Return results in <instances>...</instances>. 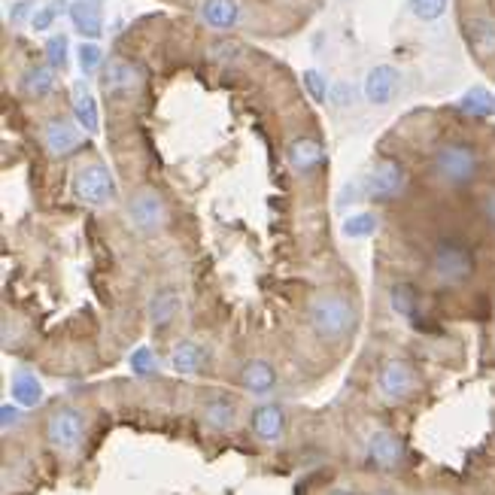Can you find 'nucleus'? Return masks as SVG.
Masks as SVG:
<instances>
[{"label": "nucleus", "instance_id": "nucleus-1", "mask_svg": "<svg viewBox=\"0 0 495 495\" xmlns=\"http://www.w3.org/2000/svg\"><path fill=\"white\" fill-rule=\"evenodd\" d=\"M310 332L320 341H343L359 329V307L341 292H322L307 307Z\"/></svg>", "mask_w": 495, "mask_h": 495}, {"label": "nucleus", "instance_id": "nucleus-2", "mask_svg": "<svg viewBox=\"0 0 495 495\" xmlns=\"http://www.w3.org/2000/svg\"><path fill=\"white\" fill-rule=\"evenodd\" d=\"M429 171L441 186L450 189H462L472 186V182L481 176V155L472 144L465 140H447L432 153V164Z\"/></svg>", "mask_w": 495, "mask_h": 495}, {"label": "nucleus", "instance_id": "nucleus-3", "mask_svg": "<svg viewBox=\"0 0 495 495\" xmlns=\"http://www.w3.org/2000/svg\"><path fill=\"white\" fill-rule=\"evenodd\" d=\"M86 434H89V414L82 407L61 405L46 419V444L58 456L77 459L79 450L86 447Z\"/></svg>", "mask_w": 495, "mask_h": 495}, {"label": "nucleus", "instance_id": "nucleus-4", "mask_svg": "<svg viewBox=\"0 0 495 495\" xmlns=\"http://www.w3.org/2000/svg\"><path fill=\"white\" fill-rule=\"evenodd\" d=\"M474 253L456 238H441L432 249V276L441 286H465L474 276Z\"/></svg>", "mask_w": 495, "mask_h": 495}, {"label": "nucleus", "instance_id": "nucleus-5", "mask_svg": "<svg viewBox=\"0 0 495 495\" xmlns=\"http://www.w3.org/2000/svg\"><path fill=\"white\" fill-rule=\"evenodd\" d=\"M73 195L89 207H110L116 195H119V189H116L110 167L91 162L86 167H79L77 176H73Z\"/></svg>", "mask_w": 495, "mask_h": 495}, {"label": "nucleus", "instance_id": "nucleus-6", "mask_svg": "<svg viewBox=\"0 0 495 495\" xmlns=\"http://www.w3.org/2000/svg\"><path fill=\"white\" fill-rule=\"evenodd\" d=\"M128 219L137 231L158 234L167 225V204L153 186H140L128 198Z\"/></svg>", "mask_w": 495, "mask_h": 495}, {"label": "nucleus", "instance_id": "nucleus-7", "mask_svg": "<svg viewBox=\"0 0 495 495\" xmlns=\"http://www.w3.org/2000/svg\"><path fill=\"white\" fill-rule=\"evenodd\" d=\"M416 389V371L410 368L405 359H386L377 371V392L386 405H398L414 396Z\"/></svg>", "mask_w": 495, "mask_h": 495}, {"label": "nucleus", "instance_id": "nucleus-8", "mask_svg": "<svg viewBox=\"0 0 495 495\" xmlns=\"http://www.w3.org/2000/svg\"><path fill=\"white\" fill-rule=\"evenodd\" d=\"M405 189H407V171L396 158H380L365 180V191L374 201H396L398 195H405Z\"/></svg>", "mask_w": 495, "mask_h": 495}, {"label": "nucleus", "instance_id": "nucleus-9", "mask_svg": "<svg viewBox=\"0 0 495 495\" xmlns=\"http://www.w3.org/2000/svg\"><path fill=\"white\" fill-rule=\"evenodd\" d=\"M286 410L274 401H265V405L253 407V416H249V429H253L256 441L262 444H280L283 434H286Z\"/></svg>", "mask_w": 495, "mask_h": 495}, {"label": "nucleus", "instance_id": "nucleus-10", "mask_svg": "<svg viewBox=\"0 0 495 495\" xmlns=\"http://www.w3.org/2000/svg\"><path fill=\"white\" fill-rule=\"evenodd\" d=\"M43 146L52 158H67L82 146L79 131L67 119H49L43 128Z\"/></svg>", "mask_w": 495, "mask_h": 495}, {"label": "nucleus", "instance_id": "nucleus-11", "mask_svg": "<svg viewBox=\"0 0 495 495\" xmlns=\"http://www.w3.org/2000/svg\"><path fill=\"white\" fill-rule=\"evenodd\" d=\"M396 89H398V70L392 64H377L368 70V77H365L368 104L386 107L392 100V95H396Z\"/></svg>", "mask_w": 495, "mask_h": 495}, {"label": "nucleus", "instance_id": "nucleus-12", "mask_svg": "<svg viewBox=\"0 0 495 495\" xmlns=\"http://www.w3.org/2000/svg\"><path fill=\"white\" fill-rule=\"evenodd\" d=\"M289 167L298 173H313L325 162V146L316 137H295L286 146Z\"/></svg>", "mask_w": 495, "mask_h": 495}, {"label": "nucleus", "instance_id": "nucleus-13", "mask_svg": "<svg viewBox=\"0 0 495 495\" xmlns=\"http://www.w3.org/2000/svg\"><path fill=\"white\" fill-rule=\"evenodd\" d=\"M368 459H371L377 468H396L405 462V444L392 432H383V429L371 432V438H368Z\"/></svg>", "mask_w": 495, "mask_h": 495}, {"label": "nucleus", "instance_id": "nucleus-14", "mask_svg": "<svg viewBox=\"0 0 495 495\" xmlns=\"http://www.w3.org/2000/svg\"><path fill=\"white\" fill-rule=\"evenodd\" d=\"M67 15H70L79 37L98 40L100 33H104V15H100L98 0H73V4L67 6Z\"/></svg>", "mask_w": 495, "mask_h": 495}, {"label": "nucleus", "instance_id": "nucleus-15", "mask_svg": "<svg viewBox=\"0 0 495 495\" xmlns=\"http://www.w3.org/2000/svg\"><path fill=\"white\" fill-rule=\"evenodd\" d=\"M201 423L213 432H231L238 425V405L231 396H213L201 407Z\"/></svg>", "mask_w": 495, "mask_h": 495}, {"label": "nucleus", "instance_id": "nucleus-16", "mask_svg": "<svg viewBox=\"0 0 495 495\" xmlns=\"http://www.w3.org/2000/svg\"><path fill=\"white\" fill-rule=\"evenodd\" d=\"M140 82V73L137 67L122 61V58H110V61H104V73H100V89L107 91V95H116V91H128Z\"/></svg>", "mask_w": 495, "mask_h": 495}, {"label": "nucleus", "instance_id": "nucleus-17", "mask_svg": "<svg viewBox=\"0 0 495 495\" xmlns=\"http://www.w3.org/2000/svg\"><path fill=\"white\" fill-rule=\"evenodd\" d=\"M240 386L247 392H253V396H267L276 386L274 365L265 362V359H249V362L240 368Z\"/></svg>", "mask_w": 495, "mask_h": 495}, {"label": "nucleus", "instance_id": "nucleus-18", "mask_svg": "<svg viewBox=\"0 0 495 495\" xmlns=\"http://www.w3.org/2000/svg\"><path fill=\"white\" fill-rule=\"evenodd\" d=\"M201 22L213 31H231L240 22L238 0H204L201 4Z\"/></svg>", "mask_w": 495, "mask_h": 495}, {"label": "nucleus", "instance_id": "nucleus-19", "mask_svg": "<svg viewBox=\"0 0 495 495\" xmlns=\"http://www.w3.org/2000/svg\"><path fill=\"white\" fill-rule=\"evenodd\" d=\"M462 31H465L468 46L481 58L495 55V19H490V15H472Z\"/></svg>", "mask_w": 495, "mask_h": 495}, {"label": "nucleus", "instance_id": "nucleus-20", "mask_svg": "<svg viewBox=\"0 0 495 495\" xmlns=\"http://www.w3.org/2000/svg\"><path fill=\"white\" fill-rule=\"evenodd\" d=\"M171 365L176 374H198L207 365V350L195 341H180L171 350Z\"/></svg>", "mask_w": 495, "mask_h": 495}, {"label": "nucleus", "instance_id": "nucleus-21", "mask_svg": "<svg viewBox=\"0 0 495 495\" xmlns=\"http://www.w3.org/2000/svg\"><path fill=\"white\" fill-rule=\"evenodd\" d=\"M389 307H392V313L401 316V320H416V313H419V289L414 286V283H407V280L392 283Z\"/></svg>", "mask_w": 495, "mask_h": 495}, {"label": "nucleus", "instance_id": "nucleus-22", "mask_svg": "<svg viewBox=\"0 0 495 495\" xmlns=\"http://www.w3.org/2000/svg\"><path fill=\"white\" fill-rule=\"evenodd\" d=\"M176 313H180V295L173 289L155 292L153 301H149V322H153V329H167L176 320Z\"/></svg>", "mask_w": 495, "mask_h": 495}, {"label": "nucleus", "instance_id": "nucleus-23", "mask_svg": "<svg viewBox=\"0 0 495 495\" xmlns=\"http://www.w3.org/2000/svg\"><path fill=\"white\" fill-rule=\"evenodd\" d=\"M459 110L474 116V119H490L495 113V95L486 86H472L459 98Z\"/></svg>", "mask_w": 495, "mask_h": 495}, {"label": "nucleus", "instance_id": "nucleus-24", "mask_svg": "<svg viewBox=\"0 0 495 495\" xmlns=\"http://www.w3.org/2000/svg\"><path fill=\"white\" fill-rule=\"evenodd\" d=\"M10 392H13V401L19 407H33L43 401V386H40V380L31 371H15Z\"/></svg>", "mask_w": 495, "mask_h": 495}, {"label": "nucleus", "instance_id": "nucleus-25", "mask_svg": "<svg viewBox=\"0 0 495 495\" xmlns=\"http://www.w3.org/2000/svg\"><path fill=\"white\" fill-rule=\"evenodd\" d=\"M55 89V67L33 64L22 73V91L31 98H46Z\"/></svg>", "mask_w": 495, "mask_h": 495}, {"label": "nucleus", "instance_id": "nucleus-26", "mask_svg": "<svg viewBox=\"0 0 495 495\" xmlns=\"http://www.w3.org/2000/svg\"><path fill=\"white\" fill-rule=\"evenodd\" d=\"M73 116H77L79 128L95 134L98 131V104L95 98H91V91L86 86H73Z\"/></svg>", "mask_w": 495, "mask_h": 495}, {"label": "nucleus", "instance_id": "nucleus-27", "mask_svg": "<svg viewBox=\"0 0 495 495\" xmlns=\"http://www.w3.org/2000/svg\"><path fill=\"white\" fill-rule=\"evenodd\" d=\"M380 229V219H377V213H352L343 219L341 231L347 234L350 240H365L371 238V234Z\"/></svg>", "mask_w": 495, "mask_h": 495}, {"label": "nucleus", "instance_id": "nucleus-28", "mask_svg": "<svg viewBox=\"0 0 495 495\" xmlns=\"http://www.w3.org/2000/svg\"><path fill=\"white\" fill-rule=\"evenodd\" d=\"M450 0H407L410 13L416 15L419 22H438L444 13H447Z\"/></svg>", "mask_w": 495, "mask_h": 495}, {"label": "nucleus", "instance_id": "nucleus-29", "mask_svg": "<svg viewBox=\"0 0 495 495\" xmlns=\"http://www.w3.org/2000/svg\"><path fill=\"white\" fill-rule=\"evenodd\" d=\"M77 58H79V70L82 73H95L100 64H104V49H100L95 40H89V43H82L77 49Z\"/></svg>", "mask_w": 495, "mask_h": 495}, {"label": "nucleus", "instance_id": "nucleus-30", "mask_svg": "<svg viewBox=\"0 0 495 495\" xmlns=\"http://www.w3.org/2000/svg\"><path fill=\"white\" fill-rule=\"evenodd\" d=\"M304 89H307V95L316 100V104H322V100H329V95H332V89H329V79L322 77L320 70H304Z\"/></svg>", "mask_w": 495, "mask_h": 495}, {"label": "nucleus", "instance_id": "nucleus-31", "mask_svg": "<svg viewBox=\"0 0 495 495\" xmlns=\"http://www.w3.org/2000/svg\"><path fill=\"white\" fill-rule=\"evenodd\" d=\"M46 64L55 67V70H64L67 67V37L64 33H55L46 43Z\"/></svg>", "mask_w": 495, "mask_h": 495}, {"label": "nucleus", "instance_id": "nucleus-32", "mask_svg": "<svg viewBox=\"0 0 495 495\" xmlns=\"http://www.w3.org/2000/svg\"><path fill=\"white\" fill-rule=\"evenodd\" d=\"M332 104L338 107V110H347V107L356 104V89H352V82H338V86H332Z\"/></svg>", "mask_w": 495, "mask_h": 495}, {"label": "nucleus", "instance_id": "nucleus-33", "mask_svg": "<svg viewBox=\"0 0 495 495\" xmlns=\"http://www.w3.org/2000/svg\"><path fill=\"white\" fill-rule=\"evenodd\" d=\"M61 13H64V6H61V4H49V6H43V10H37V15H33V22H31V24H33L37 31H49Z\"/></svg>", "mask_w": 495, "mask_h": 495}, {"label": "nucleus", "instance_id": "nucleus-34", "mask_svg": "<svg viewBox=\"0 0 495 495\" xmlns=\"http://www.w3.org/2000/svg\"><path fill=\"white\" fill-rule=\"evenodd\" d=\"M131 371H134V374H153V371H155V356H153V350L140 347L137 352H134V356H131Z\"/></svg>", "mask_w": 495, "mask_h": 495}, {"label": "nucleus", "instance_id": "nucleus-35", "mask_svg": "<svg viewBox=\"0 0 495 495\" xmlns=\"http://www.w3.org/2000/svg\"><path fill=\"white\" fill-rule=\"evenodd\" d=\"M33 15H37V4H33V0H19L10 10V22L15 28H22L24 22H33Z\"/></svg>", "mask_w": 495, "mask_h": 495}, {"label": "nucleus", "instance_id": "nucleus-36", "mask_svg": "<svg viewBox=\"0 0 495 495\" xmlns=\"http://www.w3.org/2000/svg\"><path fill=\"white\" fill-rule=\"evenodd\" d=\"M240 55V46L231 43V40H216L213 46H210V58L213 61H231V58Z\"/></svg>", "mask_w": 495, "mask_h": 495}, {"label": "nucleus", "instance_id": "nucleus-37", "mask_svg": "<svg viewBox=\"0 0 495 495\" xmlns=\"http://www.w3.org/2000/svg\"><path fill=\"white\" fill-rule=\"evenodd\" d=\"M19 407L15 405H4L0 407V423H4V429H15V423H19Z\"/></svg>", "mask_w": 495, "mask_h": 495}, {"label": "nucleus", "instance_id": "nucleus-38", "mask_svg": "<svg viewBox=\"0 0 495 495\" xmlns=\"http://www.w3.org/2000/svg\"><path fill=\"white\" fill-rule=\"evenodd\" d=\"M481 210H483V219L492 225L495 229V189H490L483 195V204H481Z\"/></svg>", "mask_w": 495, "mask_h": 495}, {"label": "nucleus", "instance_id": "nucleus-39", "mask_svg": "<svg viewBox=\"0 0 495 495\" xmlns=\"http://www.w3.org/2000/svg\"><path fill=\"white\" fill-rule=\"evenodd\" d=\"M371 495H398V492H392V490H377V492H371Z\"/></svg>", "mask_w": 495, "mask_h": 495}, {"label": "nucleus", "instance_id": "nucleus-40", "mask_svg": "<svg viewBox=\"0 0 495 495\" xmlns=\"http://www.w3.org/2000/svg\"><path fill=\"white\" fill-rule=\"evenodd\" d=\"M332 495H352V492H350V490H334Z\"/></svg>", "mask_w": 495, "mask_h": 495}]
</instances>
